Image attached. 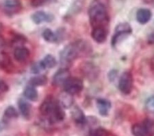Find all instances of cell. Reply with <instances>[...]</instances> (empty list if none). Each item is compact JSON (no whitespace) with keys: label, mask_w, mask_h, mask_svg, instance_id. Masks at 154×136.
I'll list each match as a JSON object with an SVG mask.
<instances>
[{"label":"cell","mask_w":154,"mask_h":136,"mask_svg":"<svg viewBox=\"0 0 154 136\" xmlns=\"http://www.w3.org/2000/svg\"><path fill=\"white\" fill-rule=\"evenodd\" d=\"M88 15L93 28H106L110 21L107 6L102 0H95L92 2L88 10Z\"/></svg>","instance_id":"1"},{"label":"cell","mask_w":154,"mask_h":136,"mask_svg":"<svg viewBox=\"0 0 154 136\" xmlns=\"http://www.w3.org/2000/svg\"><path fill=\"white\" fill-rule=\"evenodd\" d=\"M40 111L51 123L62 122L65 117L64 111L59 102L51 97L43 101L40 107Z\"/></svg>","instance_id":"2"},{"label":"cell","mask_w":154,"mask_h":136,"mask_svg":"<svg viewBox=\"0 0 154 136\" xmlns=\"http://www.w3.org/2000/svg\"><path fill=\"white\" fill-rule=\"evenodd\" d=\"M85 45L82 42L71 43L64 48L60 52V61L63 64L73 62L84 51Z\"/></svg>","instance_id":"3"},{"label":"cell","mask_w":154,"mask_h":136,"mask_svg":"<svg viewBox=\"0 0 154 136\" xmlns=\"http://www.w3.org/2000/svg\"><path fill=\"white\" fill-rule=\"evenodd\" d=\"M131 132L134 136H154V120L146 118L132 126Z\"/></svg>","instance_id":"4"},{"label":"cell","mask_w":154,"mask_h":136,"mask_svg":"<svg viewBox=\"0 0 154 136\" xmlns=\"http://www.w3.org/2000/svg\"><path fill=\"white\" fill-rule=\"evenodd\" d=\"M65 92L71 95L78 94L83 90V82L81 79L75 77H70L64 84Z\"/></svg>","instance_id":"5"},{"label":"cell","mask_w":154,"mask_h":136,"mask_svg":"<svg viewBox=\"0 0 154 136\" xmlns=\"http://www.w3.org/2000/svg\"><path fill=\"white\" fill-rule=\"evenodd\" d=\"M133 87V77L130 72L125 71L121 75L119 82V88L125 94L130 93Z\"/></svg>","instance_id":"6"},{"label":"cell","mask_w":154,"mask_h":136,"mask_svg":"<svg viewBox=\"0 0 154 136\" xmlns=\"http://www.w3.org/2000/svg\"><path fill=\"white\" fill-rule=\"evenodd\" d=\"M131 28L130 26V24L128 23H122L119 24L115 29V33L112 38V46H115L116 43H117L119 39L121 36L124 35H128L131 33Z\"/></svg>","instance_id":"7"},{"label":"cell","mask_w":154,"mask_h":136,"mask_svg":"<svg viewBox=\"0 0 154 136\" xmlns=\"http://www.w3.org/2000/svg\"><path fill=\"white\" fill-rule=\"evenodd\" d=\"M69 78H70V72L68 69H60L54 74L53 77V84L56 86L63 85L68 80Z\"/></svg>","instance_id":"8"},{"label":"cell","mask_w":154,"mask_h":136,"mask_svg":"<svg viewBox=\"0 0 154 136\" xmlns=\"http://www.w3.org/2000/svg\"><path fill=\"white\" fill-rule=\"evenodd\" d=\"M3 7L5 11L10 14L18 12L21 8V4L19 0H4Z\"/></svg>","instance_id":"9"},{"label":"cell","mask_w":154,"mask_h":136,"mask_svg":"<svg viewBox=\"0 0 154 136\" xmlns=\"http://www.w3.org/2000/svg\"><path fill=\"white\" fill-rule=\"evenodd\" d=\"M32 19L34 23L40 24L43 22H51L53 21L54 16L51 14L44 11H38L32 15Z\"/></svg>","instance_id":"10"},{"label":"cell","mask_w":154,"mask_h":136,"mask_svg":"<svg viewBox=\"0 0 154 136\" xmlns=\"http://www.w3.org/2000/svg\"><path fill=\"white\" fill-rule=\"evenodd\" d=\"M91 36L97 43H101L105 41L108 36V30L105 28H93Z\"/></svg>","instance_id":"11"},{"label":"cell","mask_w":154,"mask_h":136,"mask_svg":"<svg viewBox=\"0 0 154 136\" xmlns=\"http://www.w3.org/2000/svg\"><path fill=\"white\" fill-rule=\"evenodd\" d=\"M71 115L73 120L79 125H84L86 123V118L83 111L78 107H75L71 112Z\"/></svg>","instance_id":"12"},{"label":"cell","mask_w":154,"mask_h":136,"mask_svg":"<svg viewBox=\"0 0 154 136\" xmlns=\"http://www.w3.org/2000/svg\"><path fill=\"white\" fill-rule=\"evenodd\" d=\"M152 16L151 12L149 9L140 8L136 13V19L141 24H145L150 21Z\"/></svg>","instance_id":"13"},{"label":"cell","mask_w":154,"mask_h":136,"mask_svg":"<svg viewBox=\"0 0 154 136\" xmlns=\"http://www.w3.org/2000/svg\"><path fill=\"white\" fill-rule=\"evenodd\" d=\"M97 105L99 109V112L101 115L106 116L108 114L109 111L111 108V103L110 101L106 99L99 98L97 101Z\"/></svg>","instance_id":"14"},{"label":"cell","mask_w":154,"mask_h":136,"mask_svg":"<svg viewBox=\"0 0 154 136\" xmlns=\"http://www.w3.org/2000/svg\"><path fill=\"white\" fill-rule=\"evenodd\" d=\"M29 51L28 48L24 47H18L14 52V56L19 62H24L28 59Z\"/></svg>","instance_id":"15"},{"label":"cell","mask_w":154,"mask_h":136,"mask_svg":"<svg viewBox=\"0 0 154 136\" xmlns=\"http://www.w3.org/2000/svg\"><path fill=\"white\" fill-rule=\"evenodd\" d=\"M18 106L20 112L24 118H28L30 115L31 112V105L29 103L24 100H19L18 103Z\"/></svg>","instance_id":"16"},{"label":"cell","mask_w":154,"mask_h":136,"mask_svg":"<svg viewBox=\"0 0 154 136\" xmlns=\"http://www.w3.org/2000/svg\"><path fill=\"white\" fill-rule=\"evenodd\" d=\"M59 103L62 107L64 108H69L73 105V98L72 95L69 94L68 93H63L60 96Z\"/></svg>","instance_id":"17"},{"label":"cell","mask_w":154,"mask_h":136,"mask_svg":"<svg viewBox=\"0 0 154 136\" xmlns=\"http://www.w3.org/2000/svg\"><path fill=\"white\" fill-rule=\"evenodd\" d=\"M40 63H41L43 70L47 68L51 69L56 65V60L54 56L48 54V55L45 56L43 60L40 62Z\"/></svg>","instance_id":"18"},{"label":"cell","mask_w":154,"mask_h":136,"mask_svg":"<svg viewBox=\"0 0 154 136\" xmlns=\"http://www.w3.org/2000/svg\"><path fill=\"white\" fill-rule=\"evenodd\" d=\"M29 83L32 87L43 86L48 83V78L45 75H38L32 78Z\"/></svg>","instance_id":"19"},{"label":"cell","mask_w":154,"mask_h":136,"mask_svg":"<svg viewBox=\"0 0 154 136\" xmlns=\"http://www.w3.org/2000/svg\"><path fill=\"white\" fill-rule=\"evenodd\" d=\"M23 95L28 100L36 101L38 98V92L35 88L32 86H29L24 90Z\"/></svg>","instance_id":"20"},{"label":"cell","mask_w":154,"mask_h":136,"mask_svg":"<svg viewBox=\"0 0 154 136\" xmlns=\"http://www.w3.org/2000/svg\"><path fill=\"white\" fill-rule=\"evenodd\" d=\"M84 74H86L87 77L90 78H95L98 74L97 69L92 64H86L84 68Z\"/></svg>","instance_id":"21"},{"label":"cell","mask_w":154,"mask_h":136,"mask_svg":"<svg viewBox=\"0 0 154 136\" xmlns=\"http://www.w3.org/2000/svg\"><path fill=\"white\" fill-rule=\"evenodd\" d=\"M43 37L46 41L54 43L57 41V35L50 29L45 30L43 33Z\"/></svg>","instance_id":"22"},{"label":"cell","mask_w":154,"mask_h":136,"mask_svg":"<svg viewBox=\"0 0 154 136\" xmlns=\"http://www.w3.org/2000/svg\"><path fill=\"white\" fill-rule=\"evenodd\" d=\"M88 136H110V133L106 128L99 127L92 129L89 132Z\"/></svg>","instance_id":"23"},{"label":"cell","mask_w":154,"mask_h":136,"mask_svg":"<svg viewBox=\"0 0 154 136\" xmlns=\"http://www.w3.org/2000/svg\"><path fill=\"white\" fill-rule=\"evenodd\" d=\"M4 116L6 119H12L18 117V113L17 110L12 106H10L4 111Z\"/></svg>","instance_id":"24"},{"label":"cell","mask_w":154,"mask_h":136,"mask_svg":"<svg viewBox=\"0 0 154 136\" xmlns=\"http://www.w3.org/2000/svg\"><path fill=\"white\" fill-rule=\"evenodd\" d=\"M145 106L146 110L154 114V95L147 99Z\"/></svg>","instance_id":"25"},{"label":"cell","mask_w":154,"mask_h":136,"mask_svg":"<svg viewBox=\"0 0 154 136\" xmlns=\"http://www.w3.org/2000/svg\"><path fill=\"white\" fill-rule=\"evenodd\" d=\"M52 0H32L31 5L33 7H39L49 3Z\"/></svg>","instance_id":"26"},{"label":"cell","mask_w":154,"mask_h":136,"mask_svg":"<svg viewBox=\"0 0 154 136\" xmlns=\"http://www.w3.org/2000/svg\"><path fill=\"white\" fill-rule=\"evenodd\" d=\"M43 70V68H42V66L41 65V63H40V62L38 64H35L33 67H32V71H33L34 73L37 74L41 71V70Z\"/></svg>","instance_id":"27"},{"label":"cell","mask_w":154,"mask_h":136,"mask_svg":"<svg viewBox=\"0 0 154 136\" xmlns=\"http://www.w3.org/2000/svg\"><path fill=\"white\" fill-rule=\"evenodd\" d=\"M8 85L3 81H0V94L4 92H6V91H8Z\"/></svg>","instance_id":"28"},{"label":"cell","mask_w":154,"mask_h":136,"mask_svg":"<svg viewBox=\"0 0 154 136\" xmlns=\"http://www.w3.org/2000/svg\"><path fill=\"white\" fill-rule=\"evenodd\" d=\"M148 43L151 45H154V33H151L148 36L147 39Z\"/></svg>","instance_id":"29"},{"label":"cell","mask_w":154,"mask_h":136,"mask_svg":"<svg viewBox=\"0 0 154 136\" xmlns=\"http://www.w3.org/2000/svg\"><path fill=\"white\" fill-rule=\"evenodd\" d=\"M4 124L2 122H0V132L4 130Z\"/></svg>","instance_id":"30"},{"label":"cell","mask_w":154,"mask_h":136,"mask_svg":"<svg viewBox=\"0 0 154 136\" xmlns=\"http://www.w3.org/2000/svg\"><path fill=\"white\" fill-rule=\"evenodd\" d=\"M144 1H145V2H147V3H148V2L153 1V0H144Z\"/></svg>","instance_id":"31"}]
</instances>
